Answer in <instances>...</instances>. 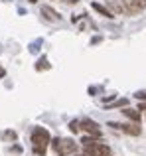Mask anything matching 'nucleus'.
Masks as SVG:
<instances>
[{
  "label": "nucleus",
  "mask_w": 146,
  "mask_h": 156,
  "mask_svg": "<svg viewBox=\"0 0 146 156\" xmlns=\"http://www.w3.org/2000/svg\"><path fill=\"white\" fill-rule=\"evenodd\" d=\"M120 113L124 115V117L128 119V121H132V122H138L140 121V113L136 109H130V107H123V111Z\"/></svg>",
  "instance_id": "8"
},
{
  "label": "nucleus",
  "mask_w": 146,
  "mask_h": 156,
  "mask_svg": "<svg viewBox=\"0 0 146 156\" xmlns=\"http://www.w3.org/2000/svg\"><path fill=\"white\" fill-rule=\"evenodd\" d=\"M42 14L46 16L47 20H51V22H61V16H59L55 10H51L50 6H42Z\"/></svg>",
  "instance_id": "9"
},
{
  "label": "nucleus",
  "mask_w": 146,
  "mask_h": 156,
  "mask_svg": "<svg viewBox=\"0 0 146 156\" xmlns=\"http://www.w3.org/2000/svg\"><path fill=\"white\" fill-rule=\"evenodd\" d=\"M107 8L113 12V14H123L124 12V6H123V0H105Z\"/></svg>",
  "instance_id": "7"
},
{
  "label": "nucleus",
  "mask_w": 146,
  "mask_h": 156,
  "mask_svg": "<svg viewBox=\"0 0 146 156\" xmlns=\"http://www.w3.org/2000/svg\"><path fill=\"white\" fill-rule=\"evenodd\" d=\"M28 2H36V0H28Z\"/></svg>",
  "instance_id": "20"
},
{
  "label": "nucleus",
  "mask_w": 146,
  "mask_h": 156,
  "mask_svg": "<svg viewBox=\"0 0 146 156\" xmlns=\"http://www.w3.org/2000/svg\"><path fill=\"white\" fill-rule=\"evenodd\" d=\"M69 130H71V133H79V130H81V122L79 121H71L69 122Z\"/></svg>",
  "instance_id": "13"
},
{
  "label": "nucleus",
  "mask_w": 146,
  "mask_h": 156,
  "mask_svg": "<svg viewBox=\"0 0 146 156\" xmlns=\"http://www.w3.org/2000/svg\"><path fill=\"white\" fill-rule=\"evenodd\" d=\"M51 148L55 150L57 156H67L77 150V142L71 140V138H54L51 140Z\"/></svg>",
  "instance_id": "2"
},
{
  "label": "nucleus",
  "mask_w": 146,
  "mask_h": 156,
  "mask_svg": "<svg viewBox=\"0 0 146 156\" xmlns=\"http://www.w3.org/2000/svg\"><path fill=\"white\" fill-rule=\"evenodd\" d=\"M134 97H136V99H140V101H146V91H136Z\"/></svg>",
  "instance_id": "14"
},
{
  "label": "nucleus",
  "mask_w": 146,
  "mask_h": 156,
  "mask_svg": "<svg viewBox=\"0 0 146 156\" xmlns=\"http://www.w3.org/2000/svg\"><path fill=\"white\" fill-rule=\"evenodd\" d=\"M109 126H113V129L120 130V133L124 134H130V136H138L142 130H140L138 122H128V125H120V122H109Z\"/></svg>",
  "instance_id": "5"
},
{
  "label": "nucleus",
  "mask_w": 146,
  "mask_h": 156,
  "mask_svg": "<svg viewBox=\"0 0 146 156\" xmlns=\"http://www.w3.org/2000/svg\"><path fill=\"white\" fill-rule=\"evenodd\" d=\"M2 140L14 142V140H16V133H14V130H6V133H2Z\"/></svg>",
  "instance_id": "12"
},
{
  "label": "nucleus",
  "mask_w": 146,
  "mask_h": 156,
  "mask_svg": "<svg viewBox=\"0 0 146 156\" xmlns=\"http://www.w3.org/2000/svg\"><path fill=\"white\" fill-rule=\"evenodd\" d=\"M85 152L89 156H113V150L103 142H93V144L85 146Z\"/></svg>",
  "instance_id": "3"
},
{
  "label": "nucleus",
  "mask_w": 146,
  "mask_h": 156,
  "mask_svg": "<svg viewBox=\"0 0 146 156\" xmlns=\"http://www.w3.org/2000/svg\"><path fill=\"white\" fill-rule=\"evenodd\" d=\"M12 152H20L22 154V146H12Z\"/></svg>",
  "instance_id": "15"
},
{
  "label": "nucleus",
  "mask_w": 146,
  "mask_h": 156,
  "mask_svg": "<svg viewBox=\"0 0 146 156\" xmlns=\"http://www.w3.org/2000/svg\"><path fill=\"white\" fill-rule=\"evenodd\" d=\"M65 2H69V4H77L79 0H65Z\"/></svg>",
  "instance_id": "17"
},
{
  "label": "nucleus",
  "mask_w": 146,
  "mask_h": 156,
  "mask_svg": "<svg viewBox=\"0 0 146 156\" xmlns=\"http://www.w3.org/2000/svg\"><path fill=\"white\" fill-rule=\"evenodd\" d=\"M51 144V136L43 126H36L32 130V150L38 156H46L47 146Z\"/></svg>",
  "instance_id": "1"
},
{
  "label": "nucleus",
  "mask_w": 146,
  "mask_h": 156,
  "mask_svg": "<svg viewBox=\"0 0 146 156\" xmlns=\"http://www.w3.org/2000/svg\"><path fill=\"white\" fill-rule=\"evenodd\" d=\"M91 8H93L95 12H99V14H103L105 18H113V12L109 10V8H105L103 4H99V2H93V4H91Z\"/></svg>",
  "instance_id": "10"
},
{
  "label": "nucleus",
  "mask_w": 146,
  "mask_h": 156,
  "mask_svg": "<svg viewBox=\"0 0 146 156\" xmlns=\"http://www.w3.org/2000/svg\"><path fill=\"white\" fill-rule=\"evenodd\" d=\"M75 156H89L87 152H85V150H83V152H81V154H75Z\"/></svg>",
  "instance_id": "18"
},
{
  "label": "nucleus",
  "mask_w": 146,
  "mask_h": 156,
  "mask_svg": "<svg viewBox=\"0 0 146 156\" xmlns=\"http://www.w3.org/2000/svg\"><path fill=\"white\" fill-rule=\"evenodd\" d=\"M51 65H50V61L46 59V57H40L38 59V63H36V71H46V69H50Z\"/></svg>",
  "instance_id": "11"
},
{
  "label": "nucleus",
  "mask_w": 146,
  "mask_h": 156,
  "mask_svg": "<svg viewBox=\"0 0 146 156\" xmlns=\"http://www.w3.org/2000/svg\"><path fill=\"white\" fill-rule=\"evenodd\" d=\"M138 111H146V101H142V103L138 105Z\"/></svg>",
  "instance_id": "16"
},
{
  "label": "nucleus",
  "mask_w": 146,
  "mask_h": 156,
  "mask_svg": "<svg viewBox=\"0 0 146 156\" xmlns=\"http://www.w3.org/2000/svg\"><path fill=\"white\" fill-rule=\"evenodd\" d=\"M4 73H6V71H4V69H2V67H0V77H2V75H4Z\"/></svg>",
  "instance_id": "19"
},
{
  "label": "nucleus",
  "mask_w": 146,
  "mask_h": 156,
  "mask_svg": "<svg viewBox=\"0 0 146 156\" xmlns=\"http://www.w3.org/2000/svg\"><path fill=\"white\" fill-rule=\"evenodd\" d=\"M123 6H124L127 14L134 16V14H140L142 10H146V0H123Z\"/></svg>",
  "instance_id": "4"
},
{
  "label": "nucleus",
  "mask_w": 146,
  "mask_h": 156,
  "mask_svg": "<svg viewBox=\"0 0 146 156\" xmlns=\"http://www.w3.org/2000/svg\"><path fill=\"white\" fill-rule=\"evenodd\" d=\"M79 122H81V129H83V133L91 134V136H95V138H101V136H103V133H101V126L97 125L95 121H91V119H83V121H79Z\"/></svg>",
  "instance_id": "6"
}]
</instances>
